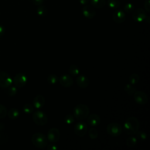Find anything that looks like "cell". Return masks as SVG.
<instances>
[{"label":"cell","instance_id":"cell-1","mask_svg":"<svg viewBox=\"0 0 150 150\" xmlns=\"http://www.w3.org/2000/svg\"><path fill=\"white\" fill-rule=\"evenodd\" d=\"M139 122L135 117H128L124 122V129L128 135L136 134L139 130Z\"/></svg>","mask_w":150,"mask_h":150},{"label":"cell","instance_id":"cell-2","mask_svg":"<svg viewBox=\"0 0 150 150\" xmlns=\"http://www.w3.org/2000/svg\"><path fill=\"white\" fill-rule=\"evenodd\" d=\"M73 116L78 120H83L88 117L90 110L87 105L84 104H79L77 105L73 111Z\"/></svg>","mask_w":150,"mask_h":150},{"label":"cell","instance_id":"cell-3","mask_svg":"<svg viewBox=\"0 0 150 150\" xmlns=\"http://www.w3.org/2000/svg\"><path fill=\"white\" fill-rule=\"evenodd\" d=\"M31 141L35 147L40 149L46 148L48 144L47 137L43 134L40 132H36L32 136Z\"/></svg>","mask_w":150,"mask_h":150},{"label":"cell","instance_id":"cell-4","mask_svg":"<svg viewBox=\"0 0 150 150\" xmlns=\"http://www.w3.org/2000/svg\"><path fill=\"white\" fill-rule=\"evenodd\" d=\"M32 119L33 122L39 126L45 125L48 121V118L46 113L40 110L36 111L33 113Z\"/></svg>","mask_w":150,"mask_h":150},{"label":"cell","instance_id":"cell-5","mask_svg":"<svg viewBox=\"0 0 150 150\" xmlns=\"http://www.w3.org/2000/svg\"><path fill=\"white\" fill-rule=\"evenodd\" d=\"M106 130L110 136L118 137L122 134V128L118 123L111 122L107 125Z\"/></svg>","mask_w":150,"mask_h":150},{"label":"cell","instance_id":"cell-6","mask_svg":"<svg viewBox=\"0 0 150 150\" xmlns=\"http://www.w3.org/2000/svg\"><path fill=\"white\" fill-rule=\"evenodd\" d=\"M28 81V77L24 73H20L15 75L13 79V82L15 87L18 88H22L24 87Z\"/></svg>","mask_w":150,"mask_h":150},{"label":"cell","instance_id":"cell-7","mask_svg":"<svg viewBox=\"0 0 150 150\" xmlns=\"http://www.w3.org/2000/svg\"><path fill=\"white\" fill-rule=\"evenodd\" d=\"M88 131V127L86 123L83 121H80L76 123L74 127V133L79 137L84 136Z\"/></svg>","mask_w":150,"mask_h":150},{"label":"cell","instance_id":"cell-8","mask_svg":"<svg viewBox=\"0 0 150 150\" xmlns=\"http://www.w3.org/2000/svg\"><path fill=\"white\" fill-rule=\"evenodd\" d=\"M60 137V131L56 128H50L47 134V140L52 143L57 142Z\"/></svg>","mask_w":150,"mask_h":150},{"label":"cell","instance_id":"cell-9","mask_svg":"<svg viewBox=\"0 0 150 150\" xmlns=\"http://www.w3.org/2000/svg\"><path fill=\"white\" fill-rule=\"evenodd\" d=\"M12 83V80L11 76L6 72L0 71V87L6 88Z\"/></svg>","mask_w":150,"mask_h":150},{"label":"cell","instance_id":"cell-10","mask_svg":"<svg viewBox=\"0 0 150 150\" xmlns=\"http://www.w3.org/2000/svg\"><path fill=\"white\" fill-rule=\"evenodd\" d=\"M147 16L146 11L141 8L134 9L132 13L133 19L137 22H141L144 21Z\"/></svg>","mask_w":150,"mask_h":150},{"label":"cell","instance_id":"cell-11","mask_svg":"<svg viewBox=\"0 0 150 150\" xmlns=\"http://www.w3.org/2000/svg\"><path fill=\"white\" fill-rule=\"evenodd\" d=\"M134 101L140 105H143L148 102V97L146 93L141 91H135L134 93Z\"/></svg>","mask_w":150,"mask_h":150},{"label":"cell","instance_id":"cell-12","mask_svg":"<svg viewBox=\"0 0 150 150\" xmlns=\"http://www.w3.org/2000/svg\"><path fill=\"white\" fill-rule=\"evenodd\" d=\"M59 81L62 86L66 88L71 87L73 84L74 82L72 77L67 74L62 75L59 78Z\"/></svg>","mask_w":150,"mask_h":150},{"label":"cell","instance_id":"cell-13","mask_svg":"<svg viewBox=\"0 0 150 150\" xmlns=\"http://www.w3.org/2000/svg\"><path fill=\"white\" fill-rule=\"evenodd\" d=\"M82 13L84 17L87 19H91L96 15V11L91 5H86L82 8Z\"/></svg>","mask_w":150,"mask_h":150},{"label":"cell","instance_id":"cell-14","mask_svg":"<svg viewBox=\"0 0 150 150\" xmlns=\"http://www.w3.org/2000/svg\"><path fill=\"white\" fill-rule=\"evenodd\" d=\"M112 19L117 23H122L126 19V14L122 10H115L112 13Z\"/></svg>","mask_w":150,"mask_h":150},{"label":"cell","instance_id":"cell-15","mask_svg":"<svg viewBox=\"0 0 150 150\" xmlns=\"http://www.w3.org/2000/svg\"><path fill=\"white\" fill-rule=\"evenodd\" d=\"M87 118L88 124L91 127H97L100 124L101 118L97 114H91Z\"/></svg>","mask_w":150,"mask_h":150},{"label":"cell","instance_id":"cell-16","mask_svg":"<svg viewBox=\"0 0 150 150\" xmlns=\"http://www.w3.org/2000/svg\"><path fill=\"white\" fill-rule=\"evenodd\" d=\"M76 83L78 86L80 88H86L90 84V81L86 76L81 74L77 77Z\"/></svg>","mask_w":150,"mask_h":150},{"label":"cell","instance_id":"cell-17","mask_svg":"<svg viewBox=\"0 0 150 150\" xmlns=\"http://www.w3.org/2000/svg\"><path fill=\"white\" fill-rule=\"evenodd\" d=\"M45 104V98L42 95L36 96L33 100V107L39 109L42 108Z\"/></svg>","mask_w":150,"mask_h":150},{"label":"cell","instance_id":"cell-18","mask_svg":"<svg viewBox=\"0 0 150 150\" xmlns=\"http://www.w3.org/2000/svg\"><path fill=\"white\" fill-rule=\"evenodd\" d=\"M91 6L96 8H102L105 4L106 0H90Z\"/></svg>","mask_w":150,"mask_h":150},{"label":"cell","instance_id":"cell-19","mask_svg":"<svg viewBox=\"0 0 150 150\" xmlns=\"http://www.w3.org/2000/svg\"><path fill=\"white\" fill-rule=\"evenodd\" d=\"M19 115V111L17 108H12L8 112V116L10 119L15 120L18 118Z\"/></svg>","mask_w":150,"mask_h":150},{"label":"cell","instance_id":"cell-20","mask_svg":"<svg viewBox=\"0 0 150 150\" xmlns=\"http://www.w3.org/2000/svg\"><path fill=\"white\" fill-rule=\"evenodd\" d=\"M124 90L128 95L131 96V95H132L134 93V92L136 91V87L133 84L129 83L125 86Z\"/></svg>","mask_w":150,"mask_h":150},{"label":"cell","instance_id":"cell-21","mask_svg":"<svg viewBox=\"0 0 150 150\" xmlns=\"http://www.w3.org/2000/svg\"><path fill=\"white\" fill-rule=\"evenodd\" d=\"M107 5L111 9H117L120 6V2L119 0H107Z\"/></svg>","mask_w":150,"mask_h":150},{"label":"cell","instance_id":"cell-22","mask_svg":"<svg viewBox=\"0 0 150 150\" xmlns=\"http://www.w3.org/2000/svg\"><path fill=\"white\" fill-rule=\"evenodd\" d=\"M37 13L40 16H45L47 14V9L44 5H39L37 8Z\"/></svg>","mask_w":150,"mask_h":150},{"label":"cell","instance_id":"cell-23","mask_svg":"<svg viewBox=\"0 0 150 150\" xmlns=\"http://www.w3.org/2000/svg\"><path fill=\"white\" fill-rule=\"evenodd\" d=\"M137 143V139L136 137L131 136L129 137L126 140V144L128 147H133L136 145Z\"/></svg>","mask_w":150,"mask_h":150},{"label":"cell","instance_id":"cell-24","mask_svg":"<svg viewBox=\"0 0 150 150\" xmlns=\"http://www.w3.org/2000/svg\"><path fill=\"white\" fill-rule=\"evenodd\" d=\"M69 73H70V75H71L73 76H75L79 74L80 70L76 65L72 64L69 67Z\"/></svg>","mask_w":150,"mask_h":150},{"label":"cell","instance_id":"cell-25","mask_svg":"<svg viewBox=\"0 0 150 150\" xmlns=\"http://www.w3.org/2000/svg\"><path fill=\"white\" fill-rule=\"evenodd\" d=\"M47 80L50 84L53 85V84H55L59 81V78L56 74H52L48 76Z\"/></svg>","mask_w":150,"mask_h":150},{"label":"cell","instance_id":"cell-26","mask_svg":"<svg viewBox=\"0 0 150 150\" xmlns=\"http://www.w3.org/2000/svg\"><path fill=\"white\" fill-rule=\"evenodd\" d=\"M139 80V76L138 74L133 73L129 76V83H131L133 85L137 84L138 83Z\"/></svg>","mask_w":150,"mask_h":150},{"label":"cell","instance_id":"cell-27","mask_svg":"<svg viewBox=\"0 0 150 150\" xmlns=\"http://www.w3.org/2000/svg\"><path fill=\"white\" fill-rule=\"evenodd\" d=\"M6 93L9 96H14L17 93L16 87L15 86H9L6 88Z\"/></svg>","mask_w":150,"mask_h":150},{"label":"cell","instance_id":"cell-28","mask_svg":"<svg viewBox=\"0 0 150 150\" xmlns=\"http://www.w3.org/2000/svg\"><path fill=\"white\" fill-rule=\"evenodd\" d=\"M98 131L95 128H94L93 127L89 129V131H88V136L91 139H96L98 137Z\"/></svg>","mask_w":150,"mask_h":150},{"label":"cell","instance_id":"cell-29","mask_svg":"<svg viewBox=\"0 0 150 150\" xmlns=\"http://www.w3.org/2000/svg\"><path fill=\"white\" fill-rule=\"evenodd\" d=\"M135 9V6L132 4L128 3L126 4L124 6V10L126 13H130L134 11Z\"/></svg>","mask_w":150,"mask_h":150},{"label":"cell","instance_id":"cell-30","mask_svg":"<svg viewBox=\"0 0 150 150\" xmlns=\"http://www.w3.org/2000/svg\"><path fill=\"white\" fill-rule=\"evenodd\" d=\"M23 111L26 114H30L33 111V106L30 104H26L23 107Z\"/></svg>","mask_w":150,"mask_h":150},{"label":"cell","instance_id":"cell-31","mask_svg":"<svg viewBox=\"0 0 150 150\" xmlns=\"http://www.w3.org/2000/svg\"><path fill=\"white\" fill-rule=\"evenodd\" d=\"M74 121V117L71 114H67L64 117V122L67 124H71Z\"/></svg>","mask_w":150,"mask_h":150},{"label":"cell","instance_id":"cell-32","mask_svg":"<svg viewBox=\"0 0 150 150\" xmlns=\"http://www.w3.org/2000/svg\"><path fill=\"white\" fill-rule=\"evenodd\" d=\"M7 114L6 108L2 104H0V119L4 118Z\"/></svg>","mask_w":150,"mask_h":150},{"label":"cell","instance_id":"cell-33","mask_svg":"<svg viewBox=\"0 0 150 150\" xmlns=\"http://www.w3.org/2000/svg\"><path fill=\"white\" fill-rule=\"evenodd\" d=\"M136 134H137V135L138 138L140 140H141V141H144V140H145V139H146V138H147V135H146V134L144 131H138Z\"/></svg>","mask_w":150,"mask_h":150},{"label":"cell","instance_id":"cell-34","mask_svg":"<svg viewBox=\"0 0 150 150\" xmlns=\"http://www.w3.org/2000/svg\"><path fill=\"white\" fill-rule=\"evenodd\" d=\"M144 6L145 11L147 12H150V0H145Z\"/></svg>","mask_w":150,"mask_h":150},{"label":"cell","instance_id":"cell-35","mask_svg":"<svg viewBox=\"0 0 150 150\" xmlns=\"http://www.w3.org/2000/svg\"><path fill=\"white\" fill-rule=\"evenodd\" d=\"M48 150H57L58 149L57 146L55 144H49L46 146Z\"/></svg>","mask_w":150,"mask_h":150},{"label":"cell","instance_id":"cell-36","mask_svg":"<svg viewBox=\"0 0 150 150\" xmlns=\"http://www.w3.org/2000/svg\"><path fill=\"white\" fill-rule=\"evenodd\" d=\"M33 4L35 5H37V6H39V5H41L43 4L45 0H32Z\"/></svg>","mask_w":150,"mask_h":150},{"label":"cell","instance_id":"cell-37","mask_svg":"<svg viewBox=\"0 0 150 150\" xmlns=\"http://www.w3.org/2000/svg\"><path fill=\"white\" fill-rule=\"evenodd\" d=\"M5 32V29L4 27L2 25H0V38L4 35Z\"/></svg>","mask_w":150,"mask_h":150},{"label":"cell","instance_id":"cell-38","mask_svg":"<svg viewBox=\"0 0 150 150\" xmlns=\"http://www.w3.org/2000/svg\"><path fill=\"white\" fill-rule=\"evenodd\" d=\"M79 2L81 5H86L89 3L90 0H79Z\"/></svg>","mask_w":150,"mask_h":150},{"label":"cell","instance_id":"cell-39","mask_svg":"<svg viewBox=\"0 0 150 150\" xmlns=\"http://www.w3.org/2000/svg\"><path fill=\"white\" fill-rule=\"evenodd\" d=\"M0 138H1V136H0Z\"/></svg>","mask_w":150,"mask_h":150}]
</instances>
